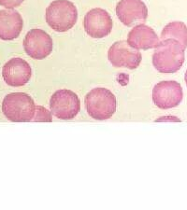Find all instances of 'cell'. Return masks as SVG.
Segmentation results:
<instances>
[{"label": "cell", "instance_id": "7c38bea8", "mask_svg": "<svg viewBox=\"0 0 187 210\" xmlns=\"http://www.w3.org/2000/svg\"><path fill=\"white\" fill-rule=\"evenodd\" d=\"M128 44L137 50L156 48L160 40L157 34L150 26L140 23L136 25L127 36Z\"/></svg>", "mask_w": 187, "mask_h": 210}, {"label": "cell", "instance_id": "8fae6325", "mask_svg": "<svg viewBox=\"0 0 187 210\" xmlns=\"http://www.w3.org/2000/svg\"><path fill=\"white\" fill-rule=\"evenodd\" d=\"M116 14L125 26H133L146 21L148 8L141 0H120L116 6Z\"/></svg>", "mask_w": 187, "mask_h": 210}, {"label": "cell", "instance_id": "ba28073f", "mask_svg": "<svg viewBox=\"0 0 187 210\" xmlns=\"http://www.w3.org/2000/svg\"><path fill=\"white\" fill-rule=\"evenodd\" d=\"M23 49L28 56L36 60L45 59L53 51V39L41 29L30 30L23 39Z\"/></svg>", "mask_w": 187, "mask_h": 210}, {"label": "cell", "instance_id": "5bb4252c", "mask_svg": "<svg viewBox=\"0 0 187 210\" xmlns=\"http://www.w3.org/2000/svg\"><path fill=\"white\" fill-rule=\"evenodd\" d=\"M174 39L179 41L184 49L187 48V26L183 22L175 21L168 23L162 30L160 40Z\"/></svg>", "mask_w": 187, "mask_h": 210}, {"label": "cell", "instance_id": "52a82bcc", "mask_svg": "<svg viewBox=\"0 0 187 210\" xmlns=\"http://www.w3.org/2000/svg\"><path fill=\"white\" fill-rule=\"evenodd\" d=\"M108 58L114 68L136 69L140 65L142 55L138 50L131 47L127 41L121 40L111 46Z\"/></svg>", "mask_w": 187, "mask_h": 210}, {"label": "cell", "instance_id": "e0dca14e", "mask_svg": "<svg viewBox=\"0 0 187 210\" xmlns=\"http://www.w3.org/2000/svg\"><path fill=\"white\" fill-rule=\"evenodd\" d=\"M184 80H185V83H186V86H187V70H186V72H185V75H184Z\"/></svg>", "mask_w": 187, "mask_h": 210}, {"label": "cell", "instance_id": "3957f363", "mask_svg": "<svg viewBox=\"0 0 187 210\" xmlns=\"http://www.w3.org/2000/svg\"><path fill=\"white\" fill-rule=\"evenodd\" d=\"M87 113L95 120L106 121L116 111V98L106 88H96L85 96Z\"/></svg>", "mask_w": 187, "mask_h": 210}, {"label": "cell", "instance_id": "5b68a950", "mask_svg": "<svg viewBox=\"0 0 187 210\" xmlns=\"http://www.w3.org/2000/svg\"><path fill=\"white\" fill-rule=\"evenodd\" d=\"M50 108L53 115L60 120H71L81 110L78 95L69 90H58L51 97Z\"/></svg>", "mask_w": 187, "mask_h": 210}, {"label": "cell", "instance_id": "9a60e30c", "mask_svg": "<svg viewBox=\"0 0 187 210\" xmlns=\"http://www.w3.org/2000/svg\"><path fill=\"white\" fill-rule=\"evenodd\" d=\"M33 122H53L52 112L43 108L42 106H36V113Z\"/></svg>", "mask_w": 187, "mask_h": 210}, {"label": "cell", "instance_id": "30bf717a", "mask_svg": "<svg viewBox=\"0 0 187 210\" xmlns=\"http://www.w3.org/2000/svg\"><path fill=\"white\" fill-rule=\"evenodd\" d=\"M2 76L4 81L8 85L21 87L30 80L32 68L25 60L22 58H12L4 65Z\"/></svg>", "mask_w": 187, "mask_h": 210}, {"label": "cell", "instance_id": "2e32d148", "mask_svg": "<svg viewBox=\"0 0 187 210\" xmlns=\"http://www.w3.org/2000/svg\"><path fill=\"white\" fill-rule=\"evenodd\" d=\"M24 0H0V6L6 8H14L19 7Z\"/></svg>", "mask_w": 187, "mask_h": 210}, {"label": "cell", "instance_id": "277c9868", "mask_svg": "<svg viewBox=\"0 0 187 210\" xmlns=\"http://www.w3.org/2000/svg\"><path fill=\"white\" fill-rule=\"evenodd\" d=\"M78 19V10L69 0L53 1L46 9V22L56 32H66L71 29Z\"/></svg>", "mask_w": 187, "mask_h": 210}, {"label": "cell", "instance_id": "8992f818", "mask_svg": "<svg viewBox=\"0 0 187 210\" xmlns=\"http://www.w3.org/2000/svg\"><path fill=\"white\" fill-rule=\"evenodd\" d=\"M184 98L182 85L175 80H163L157 83L153 90V101L161 109H169L178 107Z\"/></svg>", "mask_w": 187, "mask_h": 210}, {"label": "cell", "instance_id": "6da1fadb", "mask_svg": "<svg viewBox=\"0 0 187 210\" xmlns=\"http://www.w3.org/2000/svg\"><path fill=\"white\" fill-rule=\"evenodd\" d=\"M153 65L160 73H176L182 68L185 60V49L177 40H160L154 48Z\"/></svg>", "mask_w": 187, "mask_h": 210}, {"label": "cell", "instance_id": "9c48e42d", "mask_svg": "<svg viewBox=\"0 0 187 210\" xmlns=\"http://www.w3.org/2000/svg\"><path fill=\"white\" fill-rule=\"evenodd\" d=\"M86 33L93 38H103L112 29V20L110 13L103 8H93L87 12L83 20Z\"/></svg>", "mask_w": 187, "mask_h": 210}, {"label": "cell", "instance_id": "7a4b0ae2", "mask_svg": "<svg viewBox=\"0 0 187 210\" xmlns=\"http://www.w3.org/2000/svg\"><path fill=\"white\" fill-rule=\"evenodd\" d=\"M36 106L32 97L27 93L11 92L3 99L2 111L10 122H33Z\"/></svg>", "mask_w": 187, "mask_h": 210}, {"label": "cell", "instance_id": "4fadbf2b", "mask_svg": "<svg viewBox=\"0 0 187 210\" xmlns=\"http://www.w3.org/2000/svg\"><path fill=\"white\" fill-rule=\"evenodd\" d=\"M23 26L21 14L12 8L0 10V39L13 40L17 38Z\"/></svg>", "mask_w": 187, "mask_h": 210}]
</instances>
